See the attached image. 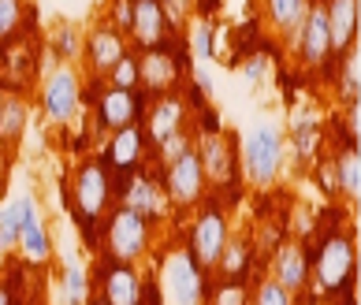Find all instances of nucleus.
Wrapping results in <instances>:
<instances>
[{"label": "nucleus", "mask_w": 361, "mask_h": 305, "mask_svg": "<svg viewBox=\"0 0 361 305\" xmlns=\"http://www.w3.org/2000/svg\"><path fill=\"white\" fill-rule=\"evenodd\" d=\"M197 161H202V171H209V179H231V171H235L231 149H227V142L220 138V130H205Z\"/></svg>", "instance_id": "obj_19"}, {"label": "nucleus", "mask_w": 361, "mask_h": 305, "mask_svg": "<svg viewBox=\"0 0 361 305\" xmlns=\"http://www.w3.org/2000/svg\"><path fill=\"white\" fill-rule=\"evenodd\" d=\"M142 130L138 127H119L116 130V138H112V145H109V161H112V168L116 171H135L138 168V156H142Z\"/></svg>", "instance_id": "obj_20"}, {"label": "nucleus", "mask_w": 361, "mask_h": 305, "mask_svg": "<svg viewBox=\"0 0 361 305\" xmlns=\"http://www.w3.org/2000/svg\"><path fill=\"white\" fill-rule=\"evenodd\" d=\"M78 101H82V89H78V75L71 68H56L45 78L42 108L52 123H71V116L78 112Z\"/></svg>", "instance_id": "obj_8"}, {"label": "nucleus", "mask_w": 361, "mask_h": 305, "mask_svg": "<svg viewBox=\"0 0 361 305\" xmlns=\"http://www.w3.org/2000/svg\"><path fill=\"white\" fill-rule=\"evenodd\" d=\"M97 108H101V127L119 130V127H130L138 119V101L130 89H104L97 97Z\"/></svg>", "instance_id": "obj_18"}, {"label": "nucleus", "mask_w": 361, "mask_h": 305, "mask_svg": "<svg viewBox=\"0 0 361 305\" xmlns=\"http://www.w3.org/2000/svg\"><path fill=\"white\" fill-rule=\"evenodd\" d=\"M183 119H186V104L179 97H171V94H160L157 104L149 108V119H145V127H149V142L160 145V142H168L171 135H179Z\"/></svg>", "instance_id": "obj_15"}, {"label": "nucleus", "mask_w": 361, "mask_h": 305, "mask_svg": "<svg viewBox=\"0 0 361 305\" xmlns=\"http://www.w3.org/2000/svg\"><path fill=\"white\" fill-rule=\"evenodd\" d=\"M26 130V104L23 97H8L0 101V142L4 145H16Z\"/></svg>", "instance_id": "obj_23"}, {"label": "nucleus", "mask_w": 361, "mask_h": 305, "mask_svg": "<svg viewBox=\"0 0 361 305\" xmlns=\"http://www.w3.org/2000/svg\"><path fill=\"white\" fill-rule=\"evenodd\" d=\"M357 94H361V49L350 45L339 63V97H343V104H350V101H357Z\"/></svg>", "instance_id": "obj_24"}, {"label": "nucleus", "mask_w": 361, "mask_h": 305, "mask_svg": "<svg viewBox=\"0 0 361 305\" xmlns=\"http://www.w3.org/2000/svg\"><path fill=\"white\" fill-rule=\"evenodd\" d=\"M157 149H160V153H164V161L171 164V161H176V156H183L186 149H190V142H186V135H183V130H179V135H171L168 142H160V145H157Z\"/></svg>", "instance_id": "obj_34"}, {"label": "nucleus", "mask_w": 361, "mask_h": 305, "mask_svg": "<svg viewBox=\"0 0 361 305\" xmlns=\"http://www.w3.org/2000/svg\"><path fill=\"white\" fill-rule=\"evenodd\" d=\"M52 45H56V52H60L63 60H71L75 52H82V42H78V30H75V26H60V30H56V42H52Z\"/></svg>", "instance_id": "obj_33"}, {"label": "nucleus", "mask_w": 361, "mask_h": 305, "mask_svg": "<svg viewBox=\"0 0 361 305\" xmlns=\"http://www.w3.org/2000/svg\"><path fill=\"white\" fill-rule=\"evenodd\" d=\"M138 305H164V294H160V283L157 280H142Z\"/></svg>", "instance_id": "obj_36"}, {"label": "nucleus", "mask_w": 361, "mask_h": 305, "mask_svg": "<svg viewBox=\"0 0 361 305\" xmlns=\"http://www.w3.org/2000/svg\"><path fill=\"white\" fill-rule=\"evenodd\" d=\"M82 49L90 52V63H93V71H112L119 60L127 56V42H123V34L116 30V26H101V30H93Z\"/></svg>", "instance_id": "obj_16"}, {"label": "nucleus", "mask_w": 361, "mask_h": 305, "mask_svg": "<svg viewBox=\"0 0 361 305\" xmlns=\"http://www.w3.org/2000/svg\"><path fill=\"white\" fill-rule=\"evenodd\" d=\"M142 275L123 261H112L101 268V298L104 305H138Z\"/></svg>", "instance_id": "obj_10"}, {"label": "nucleus", "mask_w": 361, "mask_h": 305, "mask_svg": "<svg viewBox=\"0 0 361 305\" xmlns=\"http://www.w3.org/2000/svg\"><path fill=\"white\" fill-rule=\"evenodd\" d=\"M104 242H109L112 261L135 264V261L145 254V242H149V223H145V216H138V212H130V208L119 205L112 216H109Z\"/></svg>", "instance_id": "obj_3"}, {"label": "nucleus", "mask_w": 361, "mask_h": 305, "mask_svg": "<svg viewBox=\"0 0 361 305\" xmlns=\"http://www.w3.org/2000/svg\"><path fill=\"white\" fill-rule=\"evenodd\" d=\"M246 264H250V246L246 242H227L220 261H216V272H220V280H243Z\"/></svg>", "instance_id": "obj_25"}, {"label": "nucleus", "mask_w": 361, "mask_h": 305, "mask_svg": "<svg viewBox=\"0 0 361 305\" xmlns=\"http://www.w3.org/2000/svg\"><path fill=\"white\" fill-rule=\"evenodd\" d=\"M243 164L246 175L257 182V187H269L279 175V164H283V135L272 123H257L243 142Z\"/></svg>", "instance_id": "obj_1"}, {"label": "nucleus", "mask_w": 361, "mask_h": 305, "mask_svg": "<svg viewBox=\"0 0 361 305\" xmlns=\"http://www.w3.org/2000/svg\"><path fill=\"white\" fill-rule=\"evenodd\" d=\"M19 228H23V197L0 208V254L19 246Z\"/></svg>", "instance_id": "obj_26"}, {"label": "nucleus", "mask_w": 361, "mask_h": 305, "mask_svg": "<svg viewBox=\"0 0 361 305\" xmlns=\"http://www.w3.org/2000/svg\"><path fill=\"white\" fill-rule=\"evenodd\" d=\"M346 305H354V301H346Z\"/></svg>", "instance_id": "obj_44"}, {"label": "nucleus", "mask_w": 361, "mask_h": 305, "mask_svg": "<svg viewBox=\"0 0 361 305\" xmlns=\"http://www.w3.org/2000/svg\"><path fill=\"white\" fill-rule=\"evenodd\" d=\"M298 52H302V60L310 63V68H317V63H324L331 56L324 4H310V11H305V23H302V30H298Z\"/></svg>", "instance_id": "obj_9"}, {"label": "nucleus", "mask_w": 361, "mask_h": 305, "mask_svg": "<svg viewBox=\"0 0 361 305\" xmlns=\"http://www.w3.org/2000/svg\"><path fill=\"white\" fill-rule=\"evenodd\" d=\"M272 280L279 287H287L290 294L305 290V283H310V257H305V249L298 242H283V246L276 249V257H272Z\"/></svg>", "instance_id": "obj_11"}, {"label": "nucleus", "mask_w": 361, "mask_h": 305, "mask_svg": "<svg viewBox=\"0 0 361 305\" xmlns=\"http://www.w3.org/2000/svg\"><path fill=\"white\" fill-rule=\"evenodd\" d=\"M0 305H11V294H8V287H0Z\"/></svg>", "instance_id": "obj_40"}, {"label": "nucleus", "mask_w": 361, "mask_h": 305, "mask_svg": "<svg viewBox=\"0 0 361 305\" xmlns=\"http://www.w3.org/2000/svg\"><path fill=\"white\" fill-rule=\"evenodd\" d=\"M212 305H250V294L243 280H224L216 290H212Z\"/></svg>", "instance_id": "obj_30"}, {"label": "nucleus", "mask_w": 361, "mask_h": 305, "mask_svg": "<svg viewBox=\"0 0 361 305\" xmlns=\"http://www.w3.org/2000/svg\"><path fill=\"white\" fill-rule=\"evenodd\" d=\"M86 305H104V298H86Z\"/></svg>", "instance_id": "obj_42"}, {"label": "nucleus", "mask_w": 361, "mask_h": 305, "mask_svg": "<svg viewBox=\"0 0 361 305\" xmlns=\"http://www.w3.org/2000/svg\"><path fill=\"white\" fill-rule=\"evenodd\" d=\"M250 305H294V294L287 287H279L276 280H261L257 287H253Z\"/></svg>", "instance_id": "obj_28"}, {"label": "nucleus", "mask_w": 361, "mask_h": 305, "mask_svg": "<svg viewBox=\"0 0 361 305\" xmlns=\"http://www.w3.org/2000/svg\"><path fill=\"white\" fill-rule=\"evenodd\" d=\"M19 249H23V257L30 261V264H42V261H49V254H52L49 231H45L42 216H37V201H34V197H23V228H19Z\"/></svg>", "instance_id": "obj_13"}, {"label": "nucleus", "mask_w": 361, "mask_h": 305, "mask_svg": "<svg viewBox=\"0 0 361 305\" xmlns=\"http://www.w3.org/2000/svg\"><path fill=\"white\" fill-rule=\"evenodd\" d=\"M0 175H4V142H0Z\"/></svg>", "instance_id": "obj_41"}, {"label": "nucleus", "mask_w": 361, "mask_h": 305, "mask_svg": "<svg viewBox=\"0 0 361 305\" xmlns=\"http://www.w3.org/2000/svg\"><path fill=\"white\" fill-rule=\"evenodd\" d=\"M305 11H310V0H269V19L279 30L290 34L294 45H298V30L305 23Z\"/></svg>", "instance_id": "obj_21"}, {"label": "nucleus", "mask_w": 361, "mask_h": 305, "mask_svg": "<svg viewBox=\"0 0 361 305\" xmlns=\"http://www.w3.org/2000/svg\"><path fill=\"white\" fill-rule=\"evenodd\" d=\"M135 82H138V63L130 60V56H123L112 68V86L116 89H135Z\"/></svg>", "instance_id": "obj_32"}, {"label": "nucleus", "mask_w": 361, "mask_h": 305, "mask_svg": "<svg viewBox=\"0 0 361 305\" xmlns=\"http://www.w3.org/2000/svg\"><path fill=\"white\" fill-rule=\"evenodd\" d=\"M164 194L171 205H194L202 201L205 194V171H202V161H197V149H186L183 156L168 164V179H164Z\"/></svg>", "instance_id": "obj_6"}, {"label": "nucleus", "mask_w": 361, "mask_h": 305, "mask_svg": "<svg viewBox=\"0 0 361 305\" xmlns=\"http://www.w3.org/2000/svg\"><path fill=\"white\" fill-rule=\"evenodd\" d=\"M179 75H183V68L176 63V56H168L164 49H149L138 60V82L149 86L153 94H168V89L179 82Z\"/></svg>", "instance_id": "obj_14"}, {"label": "nucleus", "mask_w": 361, "mask_h": 305, "mask_svg": "<svg viewBox=\"0 0 361 305\" xmlns=\"http://www.w3.org/2000/svg\"><path fill=\"white\" fill-rule=\"evenodd\" d=\"M331 164H336L339 194L354 201V197L361 194V161H357V149H354V145H346V149H339V156H331Z\"/></svg>", "instance_id": "obj_22"}, {"label": "nucleus", "mask_w": 361, "mask_h": 305, "mask_svg": "<svg viewBox=\"0 0 361 305\" xmlns=\"http://www.w3.org/2000/svg\"><path fill=\"white\" fill-rule=\"evenodd\" d=\"M190 49L197 52V56H212V26H209V19H194Z\"/></svg>", "instance_id": "obj_31"}, {"label": "nucleus", "mask_w": 361, "mask_h": 305, "mask_svg": "<svg viewBox=\"0 0 361 305\" xmlns=\"http://www.w3.org/2000/svg\"><path fill=\"white\" fill-rule=\"evenodd\" d=\"M109 175H104V168L97 161H90L78 168V179H75V201H78V212H82V220L90 223V231L101 223L104 208H109Z\"/></svg>", "instance_id": "obj_7"}, {"label": "nucleus", "mask_w": 361, "mask_h": 305, "mask_svg": "<svg viewBox=\"0 0 361 305\" xmlns=\"http://www.w3.org/2000/svg\"><path fill=\"white\" fill-rule=\"evenodd\" d=\"M23 26V0H0V45L11 42Z\"/></svg>", "instance_id": "obj_29"}, {"label": "nucleus", "mask_w": 361, "mask_h": 305, "mask_svg": "<svg viewBox=\"0 0 361 305\" xmlns=\"http://www.w3.org/2000/svg\"><path fill=\"white\" fill-rule=\"evenodd\" d=\"M130 34L145 49H160L168 34V19L160 11V0H130Z\"/></svg>", "instance_id": "obj_12"}, {"label": "nucleus", "mask_w": 361, "mask_h": 305, "mask_svg": "<svg viewBox=\"0 0 361 305\" xmlns=\"http://www.w3.org/2000/svg\"><path fill=\"white\" fill-rule=\"evenodd\" d=\"M305 305H320V301H305Z\"/></svg>", "instance_id": "obj_43"}, {"label": "nucleus", "mask_w": 361, "mask_h": 305, "mask_svg": "<svg viewBox=\"0 0 361 305\" xmlns=\"http://www.w3.org/2000/svg\"><path fill=\"white\" fill-rule=\"evenodd\" d=\"M324 15H328L331 52H346L354 45V30H357V0H328Z\"/></svg>", "instance_id": "obj_17"}, {"label": "nucleus", "mask_w": 361, "mask_h": 305, "mask_svg": "<svg viewBox=\"0 0 361 305\" xmlns=\"http://www.w3.org/2000/svg\"><path fill=\"white\" fill-rule=\"evenodd\" d=\"M264 68H269V60H264V56H253V60L246 63V78H250V82H261Z\"/></svg>", "instance_id": "obj_39"}, {"label": "nucleus", "mask_w": 361, "mask_h": 305, "mask_svg": "<svg viewBox=\"0 0 361 305\" xmlns=\"http://www.w3.org/2000/svg\"><path fill=\"white\" fill-rule=\"evenodd\" d=\"M190 4H194V0H164L160 11H164L168 23H183L186 15H190Z\"/></svg>", "instance_id": "obj_35"}, {"label": "nucleus", "mask_w": 361, "mask_h": 305, "mask_svg": "<svg viewBox=\"0 0 361 305\" xmlns=\"http://www.w3.org/2000/svg\"><path fill=\"white\" fill-rule=\"evenodd\" d=\"M227 246V223H224V212L220 208H205L197 216L194 231H190V249L186 254L194 257V264L202 272H216V261Z\"/></svg>", "instance_id": "obj_5"}, {"label": "nucleus", "mask_w": 361, "mask_h": 305, "mask_svg": "<svg viewBox=\"0 0 361 305\" xmlns=\"http://www.w3.org/2000/svg\"><path fill=\"white\" fill-rule=\"evenodd\" d=\"M313 275H317L320 294H339V290H346L354 283V242H350V235L336 231L320 242Z\"/></svg>", "instance_id": "obj_2"}, {"label": "nucleus", "mask_w": 361, "mask_h": 305, "mask_svg": "<svg viewBox=\"0 0 361 305\" xmlns=\"http://www.w3.org/2000/svg\"><path fill=\"white\" fill-rule=\"evenodd\" d=\"M86 298H90V283L82 264H68V272H63V305H86Z\"/></svg>", "instance_id": "obj_27"}, {"label": "nucleus", "mask_w": 361, "mask_h": 305, "mask_svg": "<svg viewBox=\"0 0 361 305\" xmlns=\"http://www.w3.org/2000/svg\"><path fill=\"white\" fill-rule=\"evenodd\" d=\"M202 268L186 249H176L164 261V280H160V294L164 305H202Z\"/></svg>", "instance_id": "obj_4"}, {"label": "nucleus", "mask_w": 361, "mask_h": 305, "mask_svg": "<svg viewBox=\"0 0 361 305\" xmlns=\"http://www.w3.org/2000/svg\"><path fill=\"white\" fill-rule=\"evenodd\" d=\"M320 190L328 197H339V182H336V164H320Z\"/></svg>", "instance_id": "obj_37"}, {"label": "nucleus", "mask_w": 361, "mask_h": 305, "mask_svg": "<svg viewBox=\"0 0 361 305\" xmlns=\"http://www.w3.org/2000/svg\"><path fill=\"white\" fill-rule=\"evenodd\" d=\"M112 15H116V23H119V34L130 30V0H116V4H112Z\"/></svg>", "instance_id": "obj_38"}]
</instances>
